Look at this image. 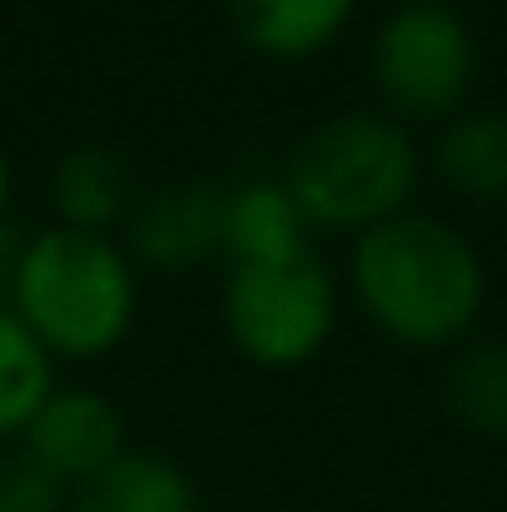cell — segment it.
<instances>
[{"mask_svg": "<svg viewBox=\"0 0 507 512\" xmlns=\"http://www.w3.org/2000/svg\"><path fill=\"white\" fill-rule=\"evenodd\" d=\"M348 284L383 339L403 348H453L488 304V269L468 234L403 209L353 239Z\"/></svg>", "mask_w": 507, "mask_h": 512, "instance_id": "cell-1", "label": "cell"}, {"mask_svg": "<svg viewBox=\"0 0 507 512\" xmlns=\"http://www.w3.org/2000/svg\"><path fill=\"white\" fill-rule=\"evenodd\" d=\"M5 309L50 358H105L140 314L135 259L110 234L50 224L25 239Z\"/></svg>", "mask_w": 507, "mask_h": 512, "instance_id": "cell-2", "label": "cell"}, {"mask_svg": "<svg viewBox=\"0 0 507 512\" xmlns=\"http://www.w3.org/2000/svg\"><path fill=\"white\" fill-rule=\"evenodd\" d=\"M309 229L368 234L398 219L418 189V145L383 110H343L319 120L279 174Z\"/></svg>", "mask_w": 507, "mask_h": 512, "instance_id": "cell-3", "label": "cell"}, {"mask_svg": "<svg viewBox=\"0 0 507 512\" xmlns=\"http://www.w3.org/2000/svg\"><path fill=\"white\" fill-rule=\"evenodd\" d=\"M219 324L254 368H304L334 339L338 284L319 254L229 269L219 289Z\"/></svg>", "mask_w": 507, "mask_h": 512, "instance_id": "cell-4", "label": "cell"}, {"mask_svg": "<svg viewBox=\"0 0 507 512\" xmlns=\"http://www.w3.org/2000/svg\"><path fill=\"white\" fill-rule=\"evenodd\" d=\"M478 70L473 30L453 5L403 0L373 35V85L398 125L453 120Z\"/></svg>", "mask_w": 507, "mask_h": 512, "instance_id": "cell-5", "label": "cell"}, {"mask_svg": "<svg viewBox=\"0 0 507 512\" xmlns=\"http://www.w3.org/2000/svg\"><path fill=\"white\" fill-rule=\"evenodd\" d=\"M20 448L65 488H80L125 453V413L100 388L55 383V393L40 403V413L20 433Z\"/></svg>", "mask_w": 507, "mask_h": 512, "instance_id": "cell-6", "label": "cell"}, {"mask_svg": "<svg viewBox=\"0 0 507 512\" xmlns=\"http://www.w3.org/2000/svg\"><path fill=\"white\" fill-rule=\"evenodd\" d=\"M224 249V189L214 184H165L135 199L125 219V254L135 264L184 274Z\"/></svg>", "mask_w": 507, "mask_h": 512, "instance_id": "cell-7", "label": "cell"}, {"mask_svg": "<svg viewBox=\"0 0 507 512\" xmlns=\"http://www.w3.org/2000/svg\"><path fill=\"white\" fill-rule=\"evenodd\" d=\"M314 254V229L294 204L284 179H244L224 189V249L229 269L249 264H289Z\"/></svg>", "mask_w": 507, "mask_h": 512, "instance_id": "cell-8", "label": "cell"}, {"mask_svg": "<svg viewBox=\"0 0 507 512\" xmlns=\"http://www.w3.org/2000/svg\"><path fill=\"white\" fill-rule=\"evenodd\" d=\"M234 35L264 60H314L329 50L343 25L353 20L358 0H224Z\"/></svg>", "mask_w": 507, "mask_h": 512, "instance_id": "cell-9", "label": "cell"}, {"mask_svg": "<svg viewBox=\"0 0 507 512\" xmlns=\"http://www.w3.org/2000/svg\"><path fill=\"white\" fill-rule=\"evenodd\" d=\"M65 512H204L194 478L160 453L125 448L105 473L70 488Z\"/></svg>", "mask_w": 507, "mask_h": 512, "instance_id": "cell-10", "label": "cell"}, {"mask_svg": "<svg viewBox=\"0 0 507 512\" xmlns=\"http://www.w3.org/2000/svg\"><path fill=\"white\" fill-rule=\"evenodd\" d=\"M50 199H55V224L110 234V224L130 219V209H135L130 165L105 145H75L55 165Z\"/></svg>", "mask_w": 507, "mask_h": 512, "instance_id": "cell-11", "label": "cell"}, {"mask_svg": "<svg viewBox=\"0 0 507 512\" xmlns=\"http://www.w3.org/2000/svg\"><path fill=\"white\" fill-rule=\"evenodd\" d=\"M433 165L468 199H507V110L453 115L433 145Z\"/></svg>", "mask_w": 507, "mask_h": 512, "instance_id": "cell-12", "label": "cell"}, {"mask_svg": "<svg viewBox=\"0 0 507 512\" xmlns=\"http://www.w3.org/2000/svg\"><path fill=\"white\" fill-rule=\"evenodd\" d=\"M443 403L463 428L507 438V343H463L443 368Z\"/></svg>", "mask_w": 507, "mask_h": 512, "instance_id": "cell-13", "label": "cell"}, {"mask_svg": "<svg viewBox=\"0 0 507 512\" xmlns=\"http://www.w3.org/2000/svg\"><path fill=\"white\" fill-rule=\"evenodd\" d=\"M50 393H55V358L10 309H0V443L20 438Z\"/></svg>", "mask_w": 507, "mask_h": 512, "instance_id": "cell-14", "label": "cell"}, {"mask_svg": "<svg viewBox=\"0 0 507 512\" xmlns=\"http://www.w3.org/2000/svg\"><path fill=\"white\" fill-rule=\"evenodd\" d=\"M70 488L25 448H0V512H65Z\"/></svg>", "mask_w": 507, "mask_h": 512, "instance_id": "cell-15", "label": "cell"}, {"mask_svg": "<svg viewBox=\"0 0 507 512\" xmlns=\"http://www.w3.org/2000/svg\"><path fill=\"white\" fill-rule=\"evenodd\" d=\"M20 249H25V234H15L10 224H0V309L10 304L15 269H20Z\"/></svg>", "mask_w": 507, "mask_h": 512, "instance_id": "cell-16", "label": "cell"}, {"mask_svg": "<svg viewBox=\"0 0 507 512\" xmlns=\"http://www.w3.org/2000/svg\"><path fill=\"white\" fill-rule=\"evenodd\" d=\"M10 189H15V170H10V155L0 150V224H5V209H10Z\"/></svg>", "mask_w": 507, "mask_h": 512, "instance_id": "cell-17", "label": "cell"}, {"mask_svg": "<svg viewBox=\"0 0 507 512\" xmlns=\"http://www.w3.org/2000/svg\"><path fill=\"white\" fill-rule=\"evenodd\" d=\"M428 5H453V0H428Z\"/></svg>", "mask_w": 507, "mask_h": 512, "instance_id": "cell-18", "label": "cell"}]
</instances>
